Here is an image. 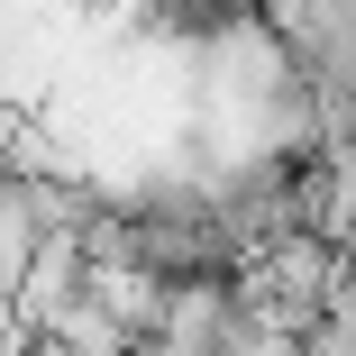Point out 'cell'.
<instances>
[{"mask_svg": "<svg viewBox=\"0 0 356 356\" xmlns=\"http://www.w3.org/2000/svg\"><path fill=\"white\" fill-rule=\"evenodd\" d=\"M19 347H28V329L10 320V302H0V356H19Z\"/></svg>", "mask_w": 356, "mask_h": 356, "instance_id": "cell-1", "label": "cell"}]
</instances>
